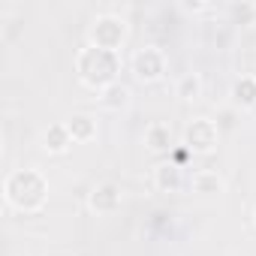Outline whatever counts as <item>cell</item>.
Here are the masks:
<instances>
[{
    "mask_svg": "<svg viewBox=\"0 0 256 256\" xmlns=\"http://www.w3.org/2000/svg\"><path fill=\"white\" fill-rule=\"evenodd\" d=\"M181 145L196 154V157H205V154H214L217 145H220V130H217V124L211 118H193L187 120L184 126V133H181Z\"/></svg>",
    "mask_w": 256,
    "mask_h": 256,
    "instance_id": "4",
    "label": "cell"
},
{
    "mask_svg": "<svg viewBox=\"0 0 256 256\" xmlns=\"http://www.w3.org/2000/svg\"><path fill=\"white\" fill-rule=\"evenodd\" d=\"M120 66H124L120 54L106 52V48H96V46H90V42H84V46L76 52V58H72V70H76L78 82H82L84 88L96 90V94L106 90L108 84L120 82Z\"/></svg>",
    "mask_w": 256,
    "mask_h": 256,
    "instance_id": "2",
    "label": "cell"
},
{
    "mask_svg": "<svg viewBox=\"0 0 256 256\" xmlns=\"http://www.w3.org/2000/svg\"><path fill=\"white\" fill-rule=\"evenodd\" d=\"M126 40H130V24H126V18L114 16V12H102L88 24V42L96 46V48L120 54Z\"/></svg>",
    "mask_w": 256,
    "mask_h": 256,
    "instance_id": "3",
    "label": "cell"
},
{
    "mask_svg": "<svg viewBox=\"0 0 256 256\" xmlns=\"http://www.w3.org/2000/svg\"><path fill=\"white\" fill-rule=\"evenodd\" d=\"M64 124H66V130H70V136H72L76 145H84V142H94V139H96V118H94V114L76 112V114H70Z\"/></svg>",
    "mask_w": 256,
    "mask_h": 256,
    "instance_id": "9",
    "label": "cell"
},
{
    "mask_svg": "<svg viewBox=\"0 0 256 256\" xmlns=\"http://www.w3.org/2000/svg\"><path fill=\"white\" fill-rule=\"evenodd\" d=\"M190 190L199 193V196H220V193L226 190V181H223L217 172H211V169H199V172H193V178H190Z\"/></svg>",
    "mask_w": 256,
    "mask_h": 256,
    "instance_id": "11",
    "label": "cell"
},
{
    "mask_svg": "<svg viewBox=\"0 0 256 256\" xmlns=\"http://www.w3.org/2000/svg\"><path fill=\"white\" fill-rule=\"evenodd\" d=\"M184 166H178V163H172V160H166V163H160V166H154V175H151V184H154V190L157 193H178L181 187H184V172H181Z\"/></svg>",
    "mask_w": 256,
    "mask_h": 256,
    "instance_id": "7",
    "label": "cell"
},
{
    "mask_svg": "<svg viewBox=\"0 0 256 256\" xmlns=\"http://www.w3.org/2000/svg\"><path fill=\"white\" fill-rule=\"evenodd\" d=\"M202 88H205V82H202L199 72H184V76L175 82V96L184 100V102H196V100L202 96Z\"/></svg>",
    "mask_w": 256,
    "mask_h": 256,
    "instance_id": "14",
    "label": "cell"
},
{
    "mask_svg": "<svg viewBox=\"0 0 256 256\" xmlns=\"http://www.w3.org/2000/svg\"><path fill=\"white\" fill-rule=\"evenodd\" d=\"M130 88H126L124 82H114V84H108L106 90H100L96 94V102H100V108H106V112H124L126 106H130Z\"/></svg>",
    "mask_w": 256,
    "mask_h": 256,
    "instance_id": "10",
    "label": "cell"
},
{
    "mask_svg": "<svg viewBox=\"0 0 256 256\" xmlns=\"http://www.w3.org/2000/svg\"><path fill=\"white\" fill-rule=\"evenodd\" d=\"M166 66H169V60H166L163 48H157V46H142V48H136L133 58H130V70H133V76H136L142 84L160 82V78L166 76Z\"/></svg>",
    "mask_w": 256,
    "mask_h": 256,
    "instance_id": "5",
    "label": "cell"
},
{
    "mask_svg": "<svg viewBox=\"0 0 256 256\" xmlns=\"http://www.w3.org/2000/svg\"><path fill=\"white\" fill-rule=\"evenodd\" d=\"M253 226H256V208H253Z\"/></svg>",
    "mask_w": 256,
    "mask_h": 256,
    "instance_id": "16",
    "label": "cell"
},
{
    "mask_svg": "<svg viewBox=\"0 0 256 256\" xmlns=\"http://www.w3.org/2000/svg\"><path fill=\"white\" fill-rule=\"evenodd\" d=\"M72 145H76V142H72V136H70V130H66V124H64V120L46 126V133H42V151H46V154H52V157H64Z\"/></svg>",
    "mask_w": 256,
    "mask_h": 256,
    "instance_id": "8",
    "label": "cell"
},
{
    "mask_svg": "<svg viewBox=\"0 0 256 256\" xmlns=\"http://www.w3.org/2000/svg\"><path fill=\"white\" fill-rule=\"evenodd\" d=\"M181 6H184V12H190V16H202V12L211 10V4H193V0H187V4H181Z\"/></svg>",
    "mask_w": 256,
    "mask_h": 256,
    "instance_id": "15",
    "label": "cell"
},
{
    "mask_svg": "<svg viewBox=\"0 0 256 256\" xmlns=\"http://www.w3.org/2000/svg\"><path fill=\"white\" fill-rule=\"evenodd\" d=\"M145 145H148V151H154V154H166V151H172V133H169V126L166 124H151L148 130H145Z\"/></svg>",
    "mask_w": 256,
    "mask_h": 256,
    "instance_id": "13",
    "label": "cell"
},
{
    "mask_svg": "<svg viewBox=\"0 0 256 256\" xmlns=\"http://www.w3.org/2000/svg\"><path fill=\"white\" fill-rule=\"evenodd\" d=\"M232 102L238 108H256V76H238L232 82Z\"/></svg>",
    "mask_w": 256,
    "mask_h": 256,
    "instance_id": "12",
    "label": "cell"
},
{
    "mask_svg": "<svg viewBox=\"0 0 256 256\" xmlns=\"http://www.w3.org/2000/svg\"><path fill=\"white\" fill-rule=\"evenodd\" d=\"M120 202H124V193H120V187H118L114 181H100V184H94L90 193H88V208H90L94 214H100V217L114 214V211L120 208Z\"/></svg>",
    "mask_w": 256,
    "mask_h": 256,
    "instance_id": "6",
    "label": "cell"
},
{
    "mask_svg": "<svg viewBox=\"0 0 256 256\" xmlns=\"http://www.w3.org/2000/svg\"><path fill=\"white\" fill-rule=\"evenodd\" d=\"M4 199L12 211L34 217L48 205V178L40 169H12L4 178Z\"/></svg>",
    "mask_w": 256,
    "mask_h": 256,
    "instance_id": "1",
    "label": "cell"
}]
</instances>
